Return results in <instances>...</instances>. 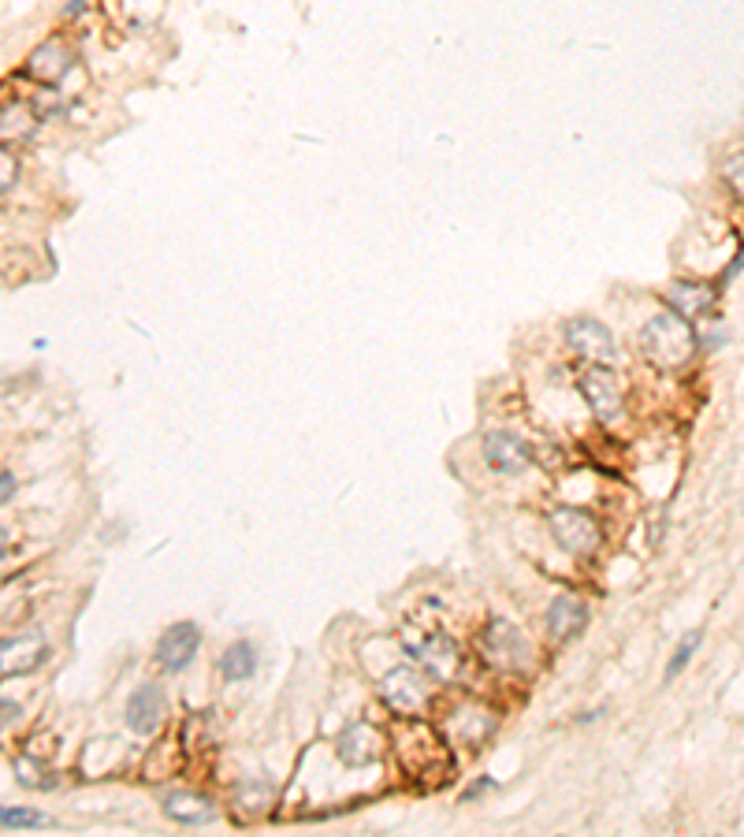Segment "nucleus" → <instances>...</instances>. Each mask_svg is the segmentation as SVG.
<instances>
[{
  "mask_svg": "<svg viewBox=\"0 0 744 837\" xmlns=\"http://www.w3.org/2000/svg\"><path fill=\"white\" fill-rule=\"evenodd\" d=\"M696 328L685 321L681 313L667 309L651 316V321L640 328V350L648 354V362L655 369H681L692 362L696 354Z\"/></svg>",
  "mask_w": 744,
  "mask_h": 837,
  "instance_id": "f257e3e1",
  "label": "nucleus"
},
{
  "mask_svg": "<svg viewBox=\"0 0 744 837\" xmlns=\"http://www.w3.org/2000/svg\"><path fill=\"white\" fill-rule=\"evenodd\" d=\"M547 529H551L555 543L573 558H592L603 543V525L584 506H555L547 513Z\"/></svg>",
  "mask_w": 744,
  "mask_h": 837,
  "instance_id": "f03ea898",
  "label": "nucleus"
},
{
  "mask_svg": "<svg viewBox=\"0 0 744 837\" xmlns=\"http://www.w3.org/2000/svg\"><path fill=\"white\" fill-rule=\"evenodd\" d=\"M380 693H383V700H387L391 711L410 714V719L424 714L428 700H432V685H428V677L417 673L413 666H395L380 682Z\"/></svg>",
  "mask_w": 744,
  "mask_h": 837,
  "instance_id": "7ed1b4c3",
  "label": "nucleus"
},
{
  "mask_svg": "<svg viewBox=\"0 0 744 837\" xmlns=\"http://www.w3.org/2000/svg\"><path fill=\"white\" fill-rule=\"evenodd\" d=\"M562 335H566L570 350L580 354L584 362H592V365H610L618 357V343H614L610 328L600 324L596 316H573V321H566Z\"/></svg>",
  "mask_w": 744,
  "mask_h": 837,
  "instance_id": "20e7f679",
  "label": "nucleus"
},
{
  "mask_svg": "<svg viewBox=\"0 0 744 837\" xmlns=\"http://www.w3.org/2000/svg\"><path fill=\"white\" fill-rule=\"evenodd\" d=\"M481 648H484V659H488L491 666H499V670H521V666L529 663V655H532V652H529V641L518 633V625L502 622V618H495V622L484 625Z\"/></svg>",
  "mask_w": 744,
  "mask_h": 837,
  "instance_id": "39448f33",
  "label": "nucleus"
},
{
  "mask_svg": "<svg viewBox=\"0 0 744 837\" xmlns=\"http://www.w3.org/2000/svg\"><path fill=\"white\" fill-rule=\"evenodd\" d=\"M577 387H580L584 403H589V410H592L596 421L610 424V421L621 417V384H618V376H614L610 365H589V369L580 373Z\"/></svg>",
  "mask_w": 744,
  "mask_h": 837,
  "instance_id": "423d86ee",
  "label": "nucleus"
},
{
  "mask_svg": "<svg viewBox=\"0 0 744 837\" xmlns=\"http://www.w3.org/2000/svg\"><path fill=\"white\" fill-rule=\"evenodd\" d=\"M406 652L417 666H424L428 673L436 677V682H454L458 677V666H461V652L458 644L451 641L447 633H428V636H417V641H406Z\"/></svg>",
  "mask_w": 744,
  "mask_h": 837,
  "instance_id": "0eeeda50",
  "label": "nucleus"
},
{
  "mask_svg": "<svg viewBox=\"0 0 744 837\" xmlns=\"http://www.w3.org/2000/svg\"><path fill=\"white\" fill-rule=\"evenodd\" d=\"M202 652V629L193 622H175L156 641V666L164 673H183Z\"/></svg>",
  "mask_w": 744,
  "mask_h": 837,
  "instance_id": "6e6552de",
  "label": "nucleus"
},
{
  "mask_svg": "<svg viewBox=\"0 0 744 837\" xmlns=\"http://www.w3.org/2000/svg\"><path fill=\"white\" fill-rule=\"evenodd\" d=\"M49 659V641L42 629H23L15 636H5L0 641V673H34Z\"/></svg>",
  "mask_w": 744,
  "mask_h": 837,
  "instance_id": "1a4fd4ad",
  "label": "nucleus"
},
{
  "mask_svg": "<svg viewBox=\"0 0 744 837\" xmlns=\"http://www.w3.org/2000/svg\"><path fill=\"white\" fill-rule=\"evenodd\" d=\"M164 714H168V693H164L161 685L145 682V685H138V689L131 693L127 711H124V722H127V730H131L134 737H149V733L161 730Z\"/></svg>",
  "mask_w": 744,
  "mask_h": 837,
  "instance_id": "9d476101",
  "label": "nucleus"
},
{
  "mask_svg": "<svg viewBox=\"0 0 744 837\" xmlns=\"http://www.w3.org/2000/svg\"><path fill=\"white\" fill-rule=\"evenodd\" d=\"M484 462L488 469L502 473V476H518L532 465V447L521 440L518 432H506V428H495L484 435Z\"/></svg>",
  "mask_w": 744,
  "mask_h": 837,
  "instance_id": "9b49d317",
  "label": "nucleus"
},
{
  "mask_svg": "<svg viewBox=\"0 0 744 837\" xmlns=\"http://www.w3.org/2000/svg\"><path fill=\"white\" fill-rule=\"evenodd\" d=\"M380 752H383V741H380V733L369 722H354V726H346L335 737V755L342 760V767H350V771L372 767L380 760Z\"/></svg>",
  "mask_w": 744,
  "mask_h": 837,
  "instance_id": "f8f14e48",
  "label": "nucleus"
},
{
  "mask_svg": "<svg viewBox=\"0 0 744 837\" xmlns=\"http://www.w3.org/2000/svg\"><path fill=\"white\" fill-rule=\"evenodd\" d=\"M584 625H589V603L577 600L570 592L555 595L551 607H547V636H551L555 644H570L573 636L584 633Z\"/></svg>",
  "mask_w": 744,
  "mask_h": 837,
  "instance_id": "ddd939ff",
  "label": "nucleus"
},
{
  "mask_svg": "<svg viewBox=\"0 0 744 837\" xmlns=\"http://www.w3.org/2000/svg\"><path fill=\"white\" fill-rule=\"evenodd\" d=\"M164 815L179 826H205L216 819V804L202 792H190V789H175V792H164L161 801Z\"/></svg>",
  "mask_w": 744,
  "mask_h": 837,
  "instance_id": "4468645a",
  "label": "nucleus"
},
{
  "mask_svg": "<svg viewBox=\"0 0 744 837\" xmlns=\"http://www.w3.org/2000/svg\"><path fill=\"white\" fill-rule=\"evenodd\" d=\"M71 49L64 45V42H45V45H37L34 53H30V60H26V75L34 78V83H42V86H56L60 78L71 71Z\"/></svg>",
  "mask_w": 744,
  "mask_h": 837,
  "instance_id": "2eb2a0df",
  "label": "nucleus"
},
{
  "mask_svg": "<svg viewBox=\"0 0 744 837\" xmlns=\"http://www.w3.org/2000/svg\"><path fill=\"white\" fill-rule=\"evenodd\" d=\"M667 302L674 313L685 316V321H703V316L715 309V291L703 287V284H674L667 291Z\"/></svg>",
  "mask_w": 744,
  "mask_h": 837,
  "instance_id": "dca6fc26",
  "label": "nucleus"
},
{
  "mask_svg": "<svg viewBox=\"0 0 744 837\" xmlns=\"http://www.w3.org/2000/svg\"><path fill=\"white\" fill-rule=\"evenodd\" d=\"M257 673V648L250 641H234L220 655V677L227 685H243Z\"/></svg>",
  "mask_w": 744,
  "mask_h": 837,
  "instance_id": "f3484780",
  "label": "nucleus"
},
{
  "mask_svg": "<svg viewBox=\"0 0 744 837\" xmlns=\"http://www.w3.org/2000/svg\"><path fill=\"white\" fill-rule=\"evenodd\" d=\"M37 119L30 115L26 105H8V108H0V138H8V142H23L30 138Z\"/></svg>",
  "mask_w": 744,
  "mask_h": 837,
  "instance_id": "a211bd4d",
  "label": "nucleus"
},
{
  "mask_svg": "<svg viewBox=\"0 0 744 837\" xmlns=\"http://www.w3.org/2000/svg\"><path fill=\"white\" fill-rule=\"evenodd\" d=\"M0 826L5 830H42L53 826V819L37 808H23V804H0Z\"/></svg>",
  "mask_w": 744,
  "mask_h": 837,
  "instance_id": "6ab92c4d",
  "label": "nucleus"
},
{
  "mask_svg": "<svg viewBox=\"0 0 744 837\" xmlns=\"http://www.w3.org/2000/svg\"><path fill=\"white\" fill-rule=\"evenodd\" d=\"M699 644H703V633H689V636H681V644L674 648V655H670V663H667V685L674 682V677H681V673H685V666L692 663V655L699 652Z\"/></svg>",
  "mask_w": 744,
  "mask_h": 837,
  "instance_id": "aec40b11",
  "label": "nucleus"
},
{
  "mask_svg": "<svg viewBox=\"0 0 744 837\" xmlns=\"http://www.w3.org/2000/svg\"><path fill=\"white\" fill-rule=\"evenodd\" d=\"M19 175V161H15V153L8 145H0V190H8Z\"/></svg>",
  "mask_w": 744,
  "mask_h": 837,
  "instance_id": "412c9836",
  "label": "nucleus"
},
{
  "mask_svg": "<svg viewBox=\"0 0 744 837\" xmlns=\"http://www.w3.org/2000/svg\"><path fill=\"white\" fill-rule=\"evenodd\" d=\"M491 789H495V778H491V774H484V778H477V782H469V785L461 789L458 801H461V804H477L481 796H484V792H491Z\"/></svg>",
  "mask_w": 744,
  "mask_h": 837,
  "instance_id": "4be33fe9",
  "label": "nucleus"
},
{
  "mask_svg": "<svg viewBox=\"0 0 744 837\" xmlns=\"http://www.w3.org/2000/svg\"><path fill=\"white\" fill-rule=\"evenodd\" d=\"M726 183L744 197V153H737V156L726 161Z\"/></svg>",
  "mask_w": 744,
  "mask_h": 837,
  "instance_id": "5701e85b",
  "label": "nucleus"
},
{
  "mask_svg": "<svg viewBox=\"0 0 744 837\" xmlns=\"http://www.w3.org/2000/svg\"><path fill=\"white\" fill-rule=\"evenodd\" d=\"M740 268H744V246H740V254H737V257L729 261V268H726V272L719 275V287H726V284H729V279H737V275H740Z\"/></svg>",
  "mask_w": 744,
  "mask_h": 837,
  "instance_id": "b1692460",
  "label": "nucleus"
},
{
  "mask_svg": "<svg viewBox=\"0 0 744 837\" xmlns=\"http://www.w3.org/2000/svg\"><path fill=\"white\" fill-rule=\"evenodd\" d=\"M15 488H19L15 476H12V473H0V506H5V503L15 495Z\"/></svg>",
  "mask_w": 744,
  "mask_h": 837,
  "instance_id": "393cba45",
  "label": "nucleus"
},
{
  "mask_svg": "<svg viewBox=\"0 0 744 837\" xmlns=\"http://www.w3.org/2000/svg\"><path fill=\"white\" fill-rule=\"evenodd\" d=\"M90 8V0H71V5L64 8V19H78V15H83Z\"/></svg>",
  "mask_w": 744,
  "mask_h": 837,
  "instance_id": "a878e982",
  "label": "nucleus"
},
{
  "mask_svg": "<svg viewBox=\"0 0 744 837\" xmlns=\"http://www.w3.org/2000/svg\"><path fill=\"white\" fill-rule=\"evenodd\" d=\"M600 719H603V707L584 711V714H577V726H592V722H600Z\"/></svg>",
  "mask_w": 744,
  "mask_h": 837,
  "instance_id": "bb28decb",
  "label": "nucleus"
},
{
  "mask_svg": "<svg viewBox=\"0 0 744 837\" xmlns=\"http://www.w3.org/2000/svg\"><path fill=\"white\" fill-rule=\"evenodd\" d=\"M8 543H12V536H8L5 529H0V554H5V551H8Z\"/></svg>",
  "mask_w": 744,
  "mask_h": 837,
  "instance_id": "cd10ccee",
  "label": "nucleus"
}]
</instances>
